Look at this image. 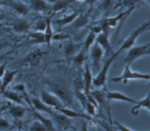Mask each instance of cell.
<instances>
[{
  "mask_svg": "<svg viewBox=\"0 0 150 131\" xmlns=\"http://www.w3.org/2000/svg\"><path fill=\"white\" fill-rule=\"evenodd\" d=\"M6 107H2V108H0V114H1V112H2L3 111H4V110H5L6 109Z\"/></svg>",
  "mask_w": 150,
  "mask_h": 131,
  "instance_id": "obj_36",
  "label": "cell"
},
{
  "mask_svg": "<svg viewBox=\"0 0 150 131\" xmlns=\"http://www.w3.org/2000/svg\"><path fill=\"white\" fill-rule=\"evenodd\" d=\"M84 131H88L87 128H86V127H84Z\"/></svg>",
  "mask_w": 150,
  "mask_h": 131,
  "instance_id": "obj_40",
  "label": "cell"
},
{
  "mask_svg": "<svg viewBox=\"0 0 150 131\" xmlns=\"http://www.w3.org/2000/svg\"><path fill=\"white\" fill-rule=\"evenodd\" d=\"M106 97L107 99L109 101H125V102L131 103L136 104L137 101L133 100V98H130L129 96L126 95L125 94L122 93V92H117V91H108L106 92Z\"/></svg>",
  "mask_w": 150,
  "mask_h": 131,
  "instance_id": "obj_6",
  "label": "cell"
},
{
  "mask_svg": "<svg viewBox=\"0 0 150 131\" xmlns=\"http://www.w3.org/2000/svg\"><path fill=\"white\" fill-rule=\"evenodd\" d=\"M85 108H86V111H87V114L89 116H90V117L95 116V114H96V106H94L92 103H89V101L86 102Z\"/></svg>",
  "mask_w": 150,
  "mask_h": 131,
  "instance_id": "obj_30",
  "label": "cell"
},
{
  "mask_svg": "<svg viewBox=\"0 0 150 131\" xmlns=\"http://www.w3.org/2000/svg\"><path fill=\"white\" fill-rule=\"evenodd\" d=\"M29 131H47V130L39 120H35L29 127Z\"/></svg>",
  "mask_w": 150,
  "mask_h": 131,
  "instance_id": "obj_27",
  "label": "cell"
},
{
  "mask_svg": "<svg viewBox=\"0 0 150 131\" xmlns=\"http://www.w3.org/2000/svg\"><path fill=\"white\" fill-rule=\"evenodd\" d=\"M0 33H1V32H0Z\"/></svg>",
  "mask_w": 150,
  "mask_h": 131,
  "instance_id": "obj_41",
  "label": "cell"
},
{
  "mask_svg": "<svg viewBox=\"0 0 150 131\" xmlns=\"http://www.w3.org/2000/svg\"><path fill=\"white\" fill-rule=\"evenodd\" d=\"M104 51L98 43H94L91 50V58L95 67H99L100 64V60L103 56Z\"/></svg>",
  "mask_w": 150,
  "mask_h": 131,
  "instance_id": "obj_8",
  "label": "cell"
},
{
  "mask_svg": "<svg viewBox=\"0 0 150 131\" xmlns=\"http://www.w3.org/2000/svg\"><path fill=\"white\" fill-rule=\"evenodd\" d=\"M77 17H78V13L75 12V13L70 14V16H65V17H64L62 19H59V20H57V21H56V23H57L59 26H64V25H67L68 23H71V22L74 21L75 19H76Z\"/></svg>",
  "mask_w": 150,
  "mask_h": 131,
  "instance_id": "obj_24",
  "label": "cell"
},
{
  "mask_svg": "<svg viewBox=\"0 0 150 131\" xmlns=\"http://www.w3.org/2000/svg\"><path fill=\"white\" fill-rule=\"evenodd\" d=\"M11 127V125L5 119H0V131L8 130Z\"/></svg>",
  "mask_w": 150,
  "mask_h": 131,
  "instance_id": "obj_31",
  "label": "cell"
},
{
  "mask_svg": "<svg viewBox=\"0 0 150 131\" xmlns=\"http://www.w3.org/2000/svg\"><path fill=\"white\" fill-rule=\"evenodd\" d=\"M57 110L58 111H59L61 114H64V116L68 117V118H84L87 119V120H91L92 119V117L89 116L88 114L77 112V111H73V110L64 108V107L62 108H58Z\"/></svg>",
  "mask_w": 150,
  "mask_h": 131,
  "instance_id": "obj_11",
  "label": "cell"
},
{
  "mask_svg": "<svg viewBox=\"0 0 150 131\" xmlns=\"http://www.w3.org/2000/svg\"><path fill=\"white\" fill-rule=\"evenodd\" d=\"M32 103L37 111H42V112L48 113V114H54L51 108H50L48 106L45 105V103H43L42 101L41 100L38 99V98H32Z\"/></svg>",
  "mask_w": 150,
  "mask_h": 131,
  "instance_id": "obj_16",
  "label": "cell"
},
{
  "mask_svg": "<svg viewBox=\"0 0 150 131\" xmlns=\"http://www.w3.org/2000/svg\"><path fill=\"white\" fill-rule=\"evenodd\" d=\"M47 1H49V2H56L57 0H47Z\"/></svg>",
  "mask_w": 150,
  "mask_h": 131,
  "instance_id": "obj_37",
  "label": "cell"
},
{
  "mask_svg": "<svg viewBox=\"0 0 150 131\" xmlns=\"http://www.w3.org/2000/svg\"><path fill=\"white\" fill-rule=\"evenodd\" d=\"M26 111H27V109L23 106L21 105L13 106L9 108V113L15 119L23 118V116L26 114Z\"/></svg>",
  "mask_w": 150,
  "mask_h": 131,
  "instance_id": "obj_15",
  "label": "cell"
},
{
  "mask_svg": "<svg viewBox=\"0 0 150 131\" xmlns=\"http://www.w3.org/2000/svg\"><path fill=\"white\" fill-rule=\"evenodd\" d=\"M96 42L103 48L106 54L113 52L111 45L110 43L109 38H108V32H103V33L100 34L96 39Z\"/></svg>",
  "mask_w": 150,
  "mask_h": 131,
  "instance_id": "obj_7",
  "label": "cell"
},
{
  "mask_svg": "<svg viewBox=\"0 0 150 131\" xmlns=\"http://www.w3.org/2000/svg\"><path fill=\"white\" fill-rule=\"evenodd\" d=\"M114 124H115V125L117 126V129H118L120 131H135L132 130V129L129 128V127H126V126L123 125L122 124H121V123H119V122L117 121L114 122Z\"/></svg>",
  "mask_w": 150,
  "mask_h": 131,
  "instance_id": "obj_33",
  "label": "cell"
},
{
  "mask_svg": "<svg viewBox=\"0 0 150 131\" xmlns=\"http://www.w3.org/2000/svg\"><path fill=\"white\" fill-rule=\"evenodd\" d=\"M13 29L17 32H26L29 29V23L25 21H18L13 24Z\"/></svg>",
  "mask_w": 150,
  "mask_h": 131,
  "instance_id": "obj_22",
  "label": "cell"
},
{
  "mask_svg": "<svg viewBox=\"0 0 150 131\" xmlns=\"http://www.w3.org/2000/svg\"><path fill=\"white\" fill-rule=\"evenodd\" d=\"M142 107L144 108H146L148 111H150V94H148L146 96H145L143 99H142L141 101H137V103H136V106L134 107H133V108L131 109V114L133 116H138L139 115V109L142 108Z\"/></svg>",
  "mask_w": 150,
  "mask_h": 131,
  "instance_id": "obj_9",
  "label": "cell"
},
{
  "mask_svg": "<svg viewBox=\"0 0 150 131\" xmlns=\"http://www.w3.org/2000/svg\"><path fill=\"white\" fill-rule=\"evenodd\" d=\"M89 22V18L86 15H81L80 17H79L77 18H76L74 21V28L76 29H80V28L83 27L85 25L87 24V23Z\"/></svg>",
  "mask_w": 150,
  "mask_h": 131,
  "instance_id": "obj_25",
  "label": "cell"
},
{
  "mask_svg": "<svg viewBox=\"0 0 150 131\" xmlns=\"http://www.w3.org/2000/svg\"><path fill=\"white\" fill-rule=\"evenodd\" d=\"M92 81H93V77H92V72H91L90 68L88 65L86 66V70L84 73V85H85V91L86 94L88 95L90 92L91 86H92Z\"/></svg>",
  "mask_w": 150,
  "mask_h": 131,
  "instance_id": "obj_20",
  "label": "cell"
},
{
  "mask_svg": "<svg viewBox=\"0 0 150 131\" xmlns=\"http://www.w3.org/2000/svg\"><path fill=\"white\" fill-rule=\"evenodd\" d=\"M3 18H4V17H3V16H2V15H1V14H0V21H1V20H2V19H3Z\"/></svg>",
  "mask_w": 150,
  "mask_h": 131,
  "instance_id": "obj_38",
  "label": "cell"
},
{
  "mask_svg": "<svg viewBox=\"0 0 150 131\" xmlns=\"http://www.w3.org/2000/svg\"><path fill=\"white\" fill-rule=\"evenodd\" d=\"M150 48L149 44L132 47L128 49V53L124 59V63L127 65H131L138 59L144 56L149 55Z\"/></svg>",
  "mask_w": 150,
  "mask_h": 131,
  "instance_id": "obj_2",
  "label": "cell"
},
{
  "mask_svg": "<svg viewBox=\"0 0 150 131\" xmlns=\"http://www.w3.org/2000/svg\"><path fill=\"white\" fill-rule=\"evenodd\" d=\"M31 7L38 12H46L50 9L48 2L45 0H31Z\"/></svg>",
  "mask_w": 150,
  "mask_h": 131,
  "instance_id": "obj_14",
  "label": "cell"
},
{
  "mask_svg": "<svg viewBox=\"0 0 150 131\" xmlns=\"http://www.w3.org/2000/svg\"><path fill=\"white\" fill-rule=\"evenodd\" d=\"M6 45L5 43H3V42H0V51H1V49H2L3 48H4Z\"/></svg>",
  "mask_w": 150,
  "mask_h": 131,
  "instance_id": "obj_35",
  "label": "cell"
},
{
  "mask_svg": "<svg viewBox=\"0 0 150 131\" xmlns=\"http://www.w3.org/2000/svg\"><path fill=\"white\" fill-rule=\"evenodd\" d=\"M149 22H145L141 26L138 27L136 30L133 31L131 34H130V36L125 40L123 42V43L122 44V45L120 46V48H119L118 51H117L119 54L121 52H122L123 51H125V50L130 49V48L133 47L135 42H136L137 38L142 35L144 32H146L149 29Z\"/></svg>",
  "mask_w": 150,
  "mask_h": 131,
  "instance_id": "obj_3",
  "label": "cell"
},
{
  "mask_svg": "<svg viewBox=\"0 0 150 131\" xmlns=\"http://www.w3.org/2000/svg\"><path fill=\"white\" fill-rule=\"evenodd\" d=\"M3 93H4V97L10 101L16 103L18 105H23L22 98L16 92H12V91H4Z\"/></svg>",
  "mask_w": 150,
  "mask_h": 131,
  "instance_id": "obj_21",
  "label": "cell"
},
{
  "mask_svg": "<svg viewBox=\"0 0 150 131\" xmlns=\"http://www.w3.org/2000/svg\"><path fill=\"white\" fill-rule=\"evenodd\" d=\"M150 76L149 74L146 73H139V72L133 71L130 68V65L125 64L124 71L122 74L120 75L118 77H114L111 79V81L119 83V82H122L124 84H127L128 81L132 79H145V80H149Z\"/></svg>",
  "mask_w": 150,
  "mask_h": 131,
  "instance_id": "obj_1",
  "label": "cell"
},
{
  "mask_svg": "<svg viewBox=\"0 0 150 131\" xmlns=\"http://www.w3.org/2000/svg\"><path fill=\"white\" fill-rule=\"evenodd\" d=\"M1 3L0 2V12H1Z\"/></svg>",
  "mask_w": 150,
  "mask_h": 131,
  "instance_id": "obj_39",
  "label": "cell"
},
{
  "mask_svg": "<svg viewBox=\"0 0 150 131\" xmlns=\"http://www.w3.org/2000/svg\"><path fill=\"white\" fill-rule=\"evenodd\" d=\"M41 101L43 103L48 106L50 108H54L56 109L58 108H64V104L62 102L61 100L58 98L56 95L47 92V91H42L41 94Z\"/></svg>",
  "mask_w": 150,
  "mask_h": 131,
  "instance_id": "obj_5",
  "label": "cell"
},
{
  "mask_svg": "<svg viewBox=\"0 0 150 131\" xmlns=\"http://www.w3.org/2000/svg\"><path fill=\"white\" fill-rule=\"evenodd\" d=\"M56 95L59 98L63 103H70L72 101V95L70 92L68 90L65 89H62V88H59V89H56Z\"/></svg>",
  "mask_w": 150,
  "mask_h": 131,
  "instance_id": "obj_18",
  "label": "cell"
},
{
  "mask_svg": "<svg viewBox=\"0 0 150 131\" xmlns=\"http://www.w3.org/2000/svg\"><path fill=\"white\" fill-rule=\"evenodd\" d=\"M41 57H42V53L40 50H36L28 55L27 57V62L32 64H35L40 60Z\"/></svg>",
  "mask_w": 150,
  "mask_h": 131,
  "instance_id": "obj_23",
  "label": "cell"
},
{
  "mask_svg": "<svg viewBox=\"0 0 150 131\" xmlns=\"http://www.w3.org/2000/svg\"><path fill=\"white\" fill-rule=\"evenodd\" d=\"M10 6L18 14L22 15V16H26L29 13V9L27 8V7L20 1H10Z\"/></svg>",
  "mask_w": 150,
  "mask_h": 131,
  "instance_id": "obj_19",
  "label": "cell"
},
{
  "mask_svg": "<svg viewBox=\"0 0 150 131\" xmlns=\"http://www.w3.org/2000/svg\"><path fill=\"white\" fill-rule=\"evenodd\" d=\"M95 39H96V34L94 32H92V31L89 32V34L87 35L86 40H85L84 50L83 51L86 52L90 48V47L93 45L95 41Z\"/></svg>",
  "mask_w": 150,
  "mask_h": 131,
  "instance_id": "obj_26",
  "label": "cell"
},
{
  "mask_svg": "<svg viewBox=\"0 0 150 131\" xmlns=\"http://www.w3.org/2000/svg\"><path fill=\"white\" fill-rule=\"evenodd\" d=\"M35 116L37 118V120H39L46 128L47 131H56L55 126H54V121L51 119H48L47 117H44L42 114H40L38 111H35Z\"/></svg>",
  "mask_w": 150,
  "mask_h": 131,
  "instance_id": "obj_13",
  "label": "cell"
},
{
  "mask_svg": "<svg viewBox=\"0 0 150 131\" xmlns=\"http://www.w3.org/2000/svg\"><path fill=\"white\" fill-rule=\"evenodd\" d=\"M84 51H83L75 57V62L79 65H81L84 61Z\"/></svg>",
  "mask_w": 150,
  "mask_h": 131,
  "instance_id": "obj_32",
  "label": "cell"
},
{
  "mask_svg": "<svg viewBox=\"0 0 150 131\" xmlns=\"http://www.w3.org/2000/svg\"><path fill=\"white\" fill-rule=\"evenodd\" d=\"M53 115V120L55 122L56 125H57L61 129L68 128L70 126V120L67 117L64 116L62 114H55Z\"/></svg>",
  "mask_w": 150,
  "mask_h": 131,
  "instance_id": "obj_10",
  "label": "cell"
},
{
  "mask_svg": "<svg viewBox=\"0 0 150 131\" xmlns=\"http://www.w3.org/2000/svg\"><path fill=\"white\" fill-rule=\"evenodd\" d=\"M18 73V70H13V71H10V70H5L4 73V77H3L2 81H1V92H4L5 91L6 88L8 86V85L11 83L14 79V77L16 76Z\"/></svg>",
  "mask_w": 150,
  "mask_h": 131,
  "instance_id": "obj_12",
  "label": "cell"
},
{
  "mask_svg": "<svg viewBox=\"0 0 150 131\" xmlns=\"http://www.w3.org/2000/svg\"><path fill=\"white\" fill-rule=\"evenodd\" d=\"M70 1V0H64V1L56 2V4H54V7H53V10H54V11H59V10H62V9L65 8V7L68 5Z\"/></svg>",
  "mask_w": 150,
  "mask_h": 131,
  "instance_id": "obj_28",
  "label": "cell"
},
{
  "mask_svg": "<svg viewBox=\"0 0 150 131\" xmlns=\"http://www.w3.org/2000/svg\"><path fill=\"white\" fill-rule=\"evenodd\" d=\"M5 67H6V63L3 64L2 65L0 66V77L3 76L4 72H5Z\"/></svg>",
  "mask_w": 150,
  "mask_h": 131,
  "instance_id": "obj_34",
  "label": "cell"
},
{
  "mask_svg": "<svg viewBox=\"0 0 150 131\" xmlns=\"http://www.w3.org/2000/svg\"><path fill=\"white\" fill-rule=\"evenodd\" d=\"M76 50V44L73 43V42H70L67 44L64 48V53L67 56H72L75 54Z\"/></svg>",
  "mask_w": 150,
  "mask_h": 131,
  "instance_id": "obj_29",
  "label": "cell"
},
{
  "mask_svg": "<svg viewBox=\"0 0 150 131\" xmlns=\"http://www.w3.org/2000/svg\"><path fill=\"white\" fill-rule=\"evenodd\" d=\"M119 55L118 53L116 51L115 53L111 55V57L105 62V64L103 67L100 69V72L98 73V76L95 78H94L93 81H92V84L95 85L97 87H102L104 86L105 84V82L107 81V77H108V72L109 70L110 67H111V64L113 63L114 60Z\"/></svg>",
  "mask_w": 150,
  "mask_h": 131,
  "instance_id": "obj_4",
  "label": "cell"
},
{
  "mask_svg": "<svg viewBox=\"0 0 150 131\" xmlns=\"http://www.w3.org/2000/svg\"><path fill=\"white\" fill-rule=\"evenodd\" d=\"M45 23H46V26H45V33H44V40L46 42L47 45L48 46L51 45V40L53 39V29L52 26H51V18H48L45 20Z\"/></svg>",
  "mask_w": 150,
  "mask_h": 131,
  "instance_id": "obj_17",
  "label": "cell"
}]
</instances>
